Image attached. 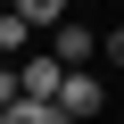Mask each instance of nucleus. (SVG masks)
Returning a JSON list of instances; mask_svg holds the SVG:
<instances>
[{"label":"nucleus","instance_id":"obj_1","mask_svg":"<svg viewBox=\"0 0 124 124\" xmlns=\"http://www.w3.org/2000/svg\"><path fill=\"white\" fill-rule=\"evenodd\" d=\"M50 108H58V124H91V116L108 108V83H99L91 66H66V75H58V99H50Z\"/></svg>","mask_w":124,"mask_h":124},{"label":"nucleus","instance_id":"obj_2","mask_svg":"<svg viewBox=\"0 0 124 124\" xmlns=\"http://www.w3.org/2000/svg\"><path fill=\"white\" fill-rule=\"evenodd\" d=\"M58 75H66V66H58V58L33 41V50L17 58V99H58Z\"/></svg>","mask_w":124,"mask_h":124},{"label":"nucleus","instance_id":"obj_3","mask_svg":"<svg viewBox=\"0 0 124 124\" xmlns=\"http://www.w3.org/2000/svg\"><path fill=\"white\" fill-rule=\"evenodd\" d=\"M91 41H99V33H91V25H83V17H58V25H50V41H41V50H50V58H58V66H91Z\"/></svg>","mask_w":124,"mask_h":124},{"label":"nucleus","instance_id":"obj_4","mask_svg":"<svg viewBox=\"0 0 124 124\" xmlns=\"http://www.w3.org/2000/svg\"><path fill=\"white\" fill-rule=\"evenodd\" d=\"M8 8H17V17H25L33 33H50L58 17H75V0H8Z\"/></svg>","mask_w":124,"mask_h":124},{"label":"nucleus","instance_id":"obj_5","mask_svg":"<svg viewBox=\"0 0 124 124\" xmlns=\"http://www.w3.org/2000/svg\"><path fill=\"white\" fill-rule=\"evenodd\" d=\"M33 41H41V33H33V25H25L17 8H0V58H25Z\"/></svg>","mask_w":124,"mask_h":124},{"label":"nucleus","instance_id":"obj_6","mask_svg":"<svg viewBox=\"0 0 124 124\" xmlns=\"http://www.w3.org/2000/svg\"><path fill=\"white\" fill-rule=\"evenodd\" d=\"M0 124H58V108H50V99H8Z\"/></svg>","mask_w":124,"mask_h":124},{"label":"nucleus","instance_id":"obj_7","mask_svg":"<svg viewBox=\"0 0 124 124\" xmlns=\"http://www.w3.org/2000/svg\"><path fill=\"white\" fill-rule=\"evenodd\" d=\"M8 99H17V66L0 58V108H8Z\"/></svg>","mask_w":124,"mask_h":124}]
</instances>
